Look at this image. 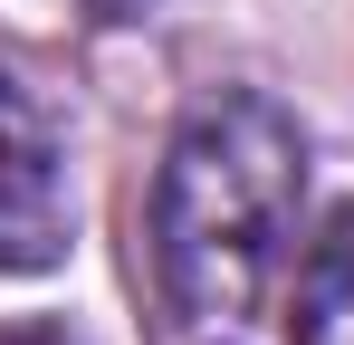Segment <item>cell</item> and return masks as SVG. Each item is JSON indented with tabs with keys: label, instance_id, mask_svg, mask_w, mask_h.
I'll return each instance as SVG.
<instances>
[{
	"label": "cell",
	"instance_id": "5",
	"mask_svg": "<svg viewBox=\"0 0 354 345\" xmlns=\"http://www.w3.org/2000/svg\"><path fill=\"white\" fill-rule=\"evenodd\" d=\"M0 345H67V336H48V326H10Z\"/></svg>",
	"mask_w": 354,
	"mask_h": 345
},
{
	"label": "cell",
	"instance_id": "1",
	"mask_svg": "<svg viewBox=\"0 0 354 345\" xmlns=\"http://www.w3.org/2000/svg\"><path fill=\"white\" fill-rule=\"evenodd\" d=\"M306 202V134L259 87H211L153 172V278L182 326H239L288 259Z\"/></svg>",
	"mask_w": 354,
	"mask_h": 345
},
{
	"label": "cell",
	"instance_id": "3",
	"mask_svg": "<svg viewBox=\"0 0 354 345\" xmlns=\"http://www.w3.org/2000/svg\"><path fill=\"white\" fill-rule=\"evenodd\" d=\"M288 345H354V202L306 240L288 288Z\"/></svg>",
	"mask_w": 354,
	"mask_h": 345
},
{
	"label": "cell",
	"instance_id": "4",
	"mask_svg": "<svg viewBox=\"0 0 354 345\" xmlns=\"http://www.w3.org/2000/svg\"><path fill=\"white\" fill-rule=\"evenodd\" d=\"M86 10H96V19H144L153 0H86Z\"/></svg>",
	"mask_w": 354,
	"mask_h": 345
},
{
	"label": "cell",
	"instance_id": "2",
	"mask_svg": "<svg viewBox=\"0 0 354 345\" xmlns=\"http://www.w3.org/2000/svg\"><path fill=\"white\" fill-rule=\"evenodd\" d=\"M67 259V172H58V134L0 77V269L39 278Z\"/></svg>",
	"mask_w": 354,
	"mask_h": 345
}]
</instances>
